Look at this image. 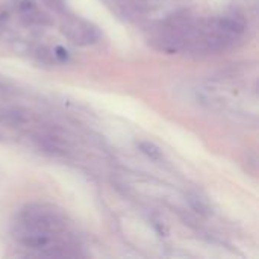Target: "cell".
<instances>
[{"label":"cell","instance_id":"6da1fadb","mask_svg":"<svg viewBox=\"0 0 259 259\" xmlns=\"http://www.w3.org/2000/svg\"><path fill=\"white\" fill-rule=\"evenodd\" d=\"M21 225L24 229L49 235L61 232L65 226L62 215L52 206L46 205L26 206L21 212Z\"/></svg>","mask_w":259,"mask_h":259},{"label":"cell","instance_id":"7a4b0ae2","mask_svg":"<svg viewBox=\"0 0 259 259\" xmlns=\"http://www.w3.org/2000/svg\"><path fill=\"white\" fill-rule=\"evenodd\" d=\"M64 35L71 39L74 44L87 46L97 42L100 39V30L97 26H94L90 21L80 20V18H70L62 24Z\"/></svg>","mask_w":259,"mask_h":259},{"label":"cell","instance_id":"3957f363","mask_svg":"<svg viewBox=\"0 0 259 259\" xmlns=\"http://www.w3.org/2000/svg\"><path fill=\"white\" fill-rule=\"evenodd\" d=\"M138 149H140L141 153H144L152 161H156L158 162V161L162 159V152L159 150V147L156 144H153L150 141H140L138 143Z\"/></svg>","mask_w":259,"mask_h":259},{"label":"cell","instance_id":"277c9868","mask_svg":"<svg viewBox=\"0 0 259 259\" xmlns=\"http://www.w3.org/2000/svg\"><path fill=\"white\" fill-rule=\"evenodd\" d=\"M188 203H190V206H191L196 212H199V214H202V215H208V214H209V208H208V205H206L202 199L190 196V197H188Z\"/></svg>","mask_w":259,"mask_h":259},{"label":"cell","instance_id":"5b68a950","mask_svg":"<svg viewBox=\"0 0 259 259\" xmlns=\"http://www.w3.org/2000/svg\"><path fill=\"white\" fill-rule=\"evenodd\" d=\"M17 11L23 15V14H27L33 9H36V5L33 0H17V5H15Z\"/></svg>","mask_w":259,"mask_h":259},{"label":"cell","instance_id":"8992f818","mask_svg":"<svg viewBox=\"0 0 259 259\" xmlns=\"http://www.w3.org/2000/svg\"><path fill=\"white\" fill-rule=\"evenodd\" d=\"M44 3L46 5H49L50 8H53L55 11H64V8H65V3H64V0H44Z\"/></svg>","mask_w":259,"mask_h":259},{"label":"cell","instance_id":"52a82bcc","mask_svg":"<svg viewBox=\"0 0 259 259\" xmlns=\"http://www.w3.org/2000/svg\"><path fill=\"white\" fill-rule=\"evenodd\" d=\"M53 53H55V58H56L58 61H65V59H68V53H67V50H64L62 47H56V49L53 50Z\"/></svg>","mask_w":259,"mask_h":259}]
</instances>
